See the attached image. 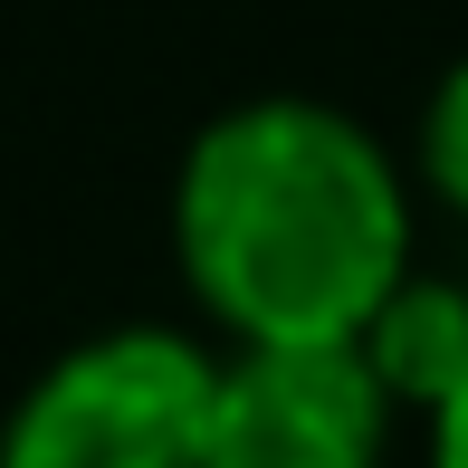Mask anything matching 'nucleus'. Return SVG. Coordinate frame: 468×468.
<instances>
[{
    "label": "nucleus",
    "instance_id": "4",
    "mask_svg": "<svg viewBox=\"0 0 468 468\" xmlns=\"http://www.w3.org/2000/svg\"><path fill=\"white\" fill-rule=\"evenodd\" d=\"M354 345L373 354V373L392 382V401H411V411L431 420V401L468 373V296L401 268V287L364 315V335H354Z\"/></svg>",
    "mask_w": 468,
    "mask_h": 468
},
{
    "label": "nucleus",
    "instance_id": "5",
    "mask_svg": "<svg viewBox=\"0 0 468 468\" xmlns=\"http://www.w3.org/2000/svg\"><path fill=\"white\" fill-rule=\"evenodd\" d=\"M420 163H431L440 201H450V210H468V58H459L450 77H440L431 115H420Z\"/></svg>",
    "mask_w": 468,
    "mask_h": 468
},
{
    "label": "nucleus",
    "instance_id": "3",
    "mask_svg": "<svg viewBox=\"0 0 468 468\" xmlns=\"http://www.w3.org/2000/svg\"><path fill=\"white\" fill-rule=\"evenodd\" d=\"M392 411L354 335H249L210 382L201 468H382Z\"/></svg>",
    "mask_w": 468,
    "mask_h": 468
},
{
    "label": "nucleus",
    "instance_id": "2",
    "mask_svg": "<svg viewBox=\"0 0 468 468\" xmlns=\"http://www.w3.org/2000/svg\"><path fill=\"white\" fill-rule=\"evenodd\" d=\"M210 382L220 364L191 335L115 325L19 392L0 468H201Z\"/></svg>",
    "mask_w": 468,
    "mask_h": 468
},
{
    "label": "nucleus",
    "instance_id": "1",
    "mask_svg": "<svg viewBox=\"0 0 468 468\" xmlns=\"http://www.w3.org/2000/svg\"><path fill=\"white\" fill-rule=\"evenodd\" d=\"M173 249L229 335H364L411 268V201L354 115L268 96L201 124L173 182Z\"/></svg>",
    "mask_w": 468,
    "mask_h": 468
},
{
    "label": "nucleus",
    "instance_id": "6",
    "mask_svg": "<svg viewBox=\"0 0 468 468\" xmlns=\"http://www.w3.org/2000/svg\"><path fill=\"white\" fill-rule=\"evenodd\" d=\"M431 468H468V373L431 401Z\"/></svg>",
    "mask_w": 468,
    "mask_h": 468
}]
</instances>
